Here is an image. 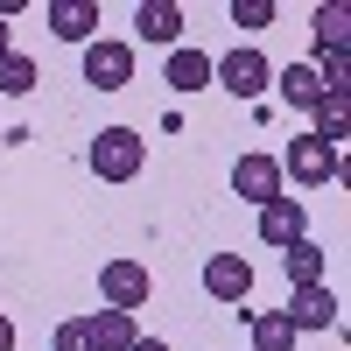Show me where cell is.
Returning a JSON list of instances; mask_svg holds the SVG:
<instances>
[{
	"instance_id": "23",
	"label": "cell",
	"mask_w": 351,
	"mask_h": 351,
	"mask_svg": "<svg viewBox=\"0 0 351 351\" xmlns=\"http://www.w3.org/2000/svg\"><path fill=\"white\" fill-rule=\"evenodd\" d=\"M127 351H169V344H162V337H134Z\"/></svg>"
},
{
	"instance_id": "12",
	"label": "cell",
	"mask_w": 351,
	"mask_h": 351,
	"mask_svg": "<svg viewBox=\"0 0 351 351\" xmlns=\"http://www.w3.org/2000/svg\"><path fill=\"white\" fill-rule=\"evenodd\" d=\"M274 92L295 112H316V106H324V77H316V64H281L274 71Z\"/></svg>"
},
{
	"instance_id": "14",
	"label": "cell",
	"mask_w": 351,
	"mask_h": 351,
	"mask_svg": "<svg viewBox=\"0 0 351 351\" xmlns=\"http://www.w3.org/2000/svg\"><path fill=\"white\" fill-rule=\"evenodd\" d=\"M162 84H176V92H211V56L204 49H169Z\"/></svg>"
},
{
	"instance_id": "24",
	"label": "cell",
	"mask_w": 351,
	"mask_h": 351,
	"mask_svg": "<svg viewBox=\"0 0 351 351\" xmlns=\"http://www.w3.org/2000/svg\"><path fill=\"white\" fill-rule=\"evenodd\" d=\"M8 49H14V28H8V21H0V56H8Z\"/></svg>"
},
{
	"instance_id": "13",
	"label": "cell",
	"mask_w": 351,
	"mask_h": 351,
	"mask_svg": "<svg viewBox=\"0 0 351 351\" xmlns=\"http://www.w3.org/2000/svg\"><path fill=\"white\" fill-rule=\"evenodd\" d=\"M84 337H92V351H127L141 330H134L127 309H92V316H84Z\"/></svg>"
},
{
	"instance_id": "19",
	"label": "cell",
	"mask_w": 351,
	"mask_h": 351,
	"mask_svg": "<svg viewBox=\"0 0 351 351\" xmlns=\"http://www.w3.org/2000/svg\"><path fill=\"white\" fill-rule=\"evenodd\" d=\"M0 92H8V99L36 92V56H21V49H8V56H0Z\"/></svg>"
},
{
	"instance_id": "16",
	"label": "cell",
	"mask_w": 351,
	"mask_h": 351,
	"mask_svg": "<svg viewBox=\"0 0 351 351\" xmlns=\"http://www.w3.org/2000/svg\"><path fill=\"white\" fill-rule=\"evenodd\" d=\"M246 330H253V351H295V330L281 309H246Z\"/></svg>"
},
{
	"instance_id": "17",
	"label": "cell",
	"mask_w": 351,
	"mask_h": 351,
	"mask_svg": "<svg viewBox=\"0 0 351 351\" xmlns=\"http://www.w3.org/2000/svg\"><path fill=\"white\" fill-rule=\"evenodd\" d=\"M281 274L295 281V288H309V281H324V246H316V239H295V246L281 253Z\"/></svg>"
},
{
	"instance_id": "21",
	"label": "cell",
	"mask_w": 351,
	"mask_h": 351,
	"mask_svg": "<svg viewBox=\"0 0 351 351\" xmlns=\"http://www.w3.org/2000/svg\"><path fill=\"white\" fill-rule=\"evenodd\" d=\"M49 351H92V337H84V316H64V324L49 330Z\"/></svg>"
},
{
	"instance_id": "22",
	"label": "cell",
	"mask_w": 351,
	"mask_h": 351,
	"mask_svg": "<svg viewBox=\"0 0 351 351\" xmlns=\"http://www.w3.org/2000/svg\"><path fill=\"white\" fill-rule=\"evenodd\" d=\"M0 351H14V316H0Z\"/></svg>"
},
{
	"instance_id": "3",
	"label": "cell",
	"mask_w": 351,
	"mask_h": 351,
	"mask_svg": "<svg viewBox=\"0 0 351 351\" xmlns=\"http://www.w3.org/2000/svg\"><path fill=\"white\" fill-rule=\"evenodd\" d=\"M84 84L92 92H127L134 84V43H120V36L84 43Z\"/></svg>"
},
{
	"instance_id": "10",
	"label": "cell",
	"mask_w": 351,
	"mask_h": 351,
	"mask_svg": "<svg viewBox=\"0 0 351 351\" xmlns=\"http://www.w3.org/2000/svg\"><path fill=\"white\" fill-rule=\"evenodd\" d=\"M43 21H49V36L56 43H99V8H92V0H49V8H43Z\"/></svg>"
},
{
	"instance_id": "5",
	"label": "cell",
	"mask_w": 351,
	"mask_h": 351,
	"mask_svg": "<svg viewBox=\"0 0 351 351\" xmlns=\"http://www.w3.org/2000/svg\"><path fill=\"white\" fill-rule=\"evenodd\" d=\"M253 225H260V246L267 253H288L295 239H309V204L302 197H274V204L253 211Z\"/></svg>"
},
{
	"instance_id": "18",
	"label": "cell",
	"mask_w": 351,
	"mask_h": 351,
	"mask_svg": "<svg viewBox=\"0 0 351 351\" xmlns=\"http://www.w3.org/2000/svg\"><path fill=\"white\" fill-rule=\"evenodd\" d=\"M344 134H351V99H344V92H324V106H316V141L337 148Z\"/></svg>"
},
{
	"instance_id": "8",
	"label": "cell",
	"mask_w": 351,
	"mask_h": 351,
	"mask_svg": "<svg viewBox=\"0 0 351 351\" xmlns=\"http://www.w3.org/2000/svg\"><path fill=\"white\" fill-rule=\"evenodd\" d=\"M204 295L211 302H246L253 295V260L246 253H211L204 260Z\"/></svg>"
},
{
	"instance_id": "1",
	"label": "cell",
	"mask_w": 351,
	"mask_h": 351,
	"mask_svg": "<svg viewBox=\"0 0 351 351\" xmlns=\"http://www.w3.org/2000/svg\"><path fill=\"white\" fill-rule=\"evenodd\" d=\"M92 176L99 183H134L141 169H148V141H141L134 127H99V141H92Z\"/></svg>"
},
{
	"instance_id": "20",
	"label": "cell",
	"mask_w": 351,
	"mask_h": 351,
	"mask_svg": "<svg viewBox=\"0 0 351 351\" xmlns=\"http://www.w3.org/2000/svg\"><path fill=\"white\" fill-rule=\"evenodd\" d=\"M274 0H232V21H239V28H274Z\"/></svg>"
},
{
	"instance_id": "2",
	"label": "cell",
	"mask_w": 351,
	"mask_h": 351,
	"mask_svg": "<svg viewBox=\"0 0 351 351\" xmlns=\"http://www.w3.org/2000/svg\"><path fill=\"white\" fill-rule=\"evenodd\" d=\"M211 84H225V92H232V99H246V106H267L274 71H267V56H260L253 43H239V49H225L218 64H211Z\"/></svg>"
},
{
	"instance_id": "6",
	"label": "cell",
	"mask_w": 351,
	"mask_h": 351,
	"mask_svg": "<svg viewBox=\"0 0 351 351\" xmlns=\"http://www.w3.org/2000/svg\"><path fill=\"white\" fill-rule=\"evenodd\" d=\"M148 295H155V274L141 267V260H106V267H99V302L106 309H127L134 316Z\"/></svg>"
},
{
	"instance_id": "7",
	"label": "cell",
	"mask_w": 351,
	"mask_h": 351,
	"mask_svg": "<svg viewBox=\"0 0 351 351\" xmlns=\"http://www.w3.org/2000/svg\"><path fill=\"white\" fill-rule=\"evenodd\" d=\"M281 183H288V176H281V155H267V148H253V155L232 162V197H246L253 211H260V204H274Z\"/></svg>"
},
{
	"instance_id": "4",
	"label": "cell",
	"mask_w": 351,
	"mask_h": 351,
	"mask_svg": "<svg viewBox=\"0 0 351 351\" xmlns=\"http://www.w3.org/2000/svg\"><path fill=\"white\" fill-rule=\"evenodd\" d=\"M281 176H295L302 190H324V183H337V176H344V155H337V148H324L316 134H302V141H288Z\"/></svg>"
},
{
	"instance_id": "11",
	"label": "cell",
	"mask_w": 351,
	"mask_h": 351,
	"mask_svg": "<svg viewBox=\"0 0 351 351\" xmlns=\"http://www.w3.org/2000/svg\"><path fill=\"white\" fill-rule=\"evenodd\" d=\"M134 28H141V43L183 49V8H176V0H141V8H134Z\"/></svg>"
},
{
	"instance_id": "15",
	"label": "cell",
	"mask_w": 351,
	"mask_h": 351,
	"mask_svg": "<svg viewBox=\"0 0 351 351\" xmlns=\"http://www.w3.org/2000/svg\"><path fill=\"white\" fill-rule=\"evenodd\" d=\"M309 28H316V56H344V43H351V14H344V0H324V8L309 14Z\"/></svg>"
},
{
	"instance_id": "9",
	"label": "cell",
	"mask_w": 351,
	"mask_h": 351,
	"mask_svg": "<svg viewBox=\"0 0 351 351\" xmlns=\"http://www.w3.org/2000/svg\"><path fill=\"white\" fill-rule=\"evenodd\" d=\"M288 330H295V337H309V330H337V295H330V288L324 281H309V288H295V295H288Z\"/></svg>"
}]
</instances>
